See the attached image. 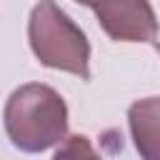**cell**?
Returning <instances> with one entry per match:
<instances>
[{"label":"cell","mask_w":160,"mask_h":160,"mask_svg":"<svg viewBox=\"0 0 160 160\" xmlns=\"http://www.w3.org/2000/svg\"><path fill=\"white\" fill-rule=\"evenodd\" d=\"M52 160H102L85 135H70L60 142Z\"/></svg>","instance_id":"cell-5"},{"label":"cell","mask_w":160,"mask_h":160,"mask_svg":"<svg viewBox=\"0 0 160 160\" xmlns=\"http://www.w3.org/2000/svg\"><path fill=\"white\" fill-rule=\"evenodd\" d=\"M28 40L40 65L90 80V42L55 0H40L30 10Z\"/></svg>","instance_id":"cell-2"},{"label":"cell","mask_w":160,"mask_h":160,"mask_svg":"<svg viewBox=\"0 0 160 160\" xmlns=\"http://www.w3.org/2000/svg\"><path fill=\"white\" fill-rule=\"evenodd\" d=\"M130 132L142 160H160L158 155V98L138 100L128 112Z\"/></svg>","instance_id":"cell-4"},{"label":"cell","mask_w":160,"mask_h":160,"mask_svg":"<svg viewBox=\"0 0 160 160\" xmlns=\"http://www.w3.org/2000/svg\"><path fill=\"white\" fill-rule=\"evenodd\" d=\"M95 12L108 38L118 42H150L158 40V15L150 0H75Z\"/></svg>","instance_id":"cell-3"},{"label":"cell","mask_w":160,"mask_h":160,"mask_svg":"<svg viewBox=\"0 0 160 160\" xmlns=\"http://www.w3.org/2000/svg\"><path fill=\"white\" fill-rule=\"evenodd\" d=\"M2 125L18 150L45 152L68 138V105L55 88L25 82L5 100Z\"/></svg>","instance_id":"cell-1"}]
</instances>
